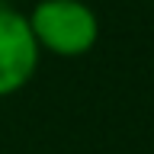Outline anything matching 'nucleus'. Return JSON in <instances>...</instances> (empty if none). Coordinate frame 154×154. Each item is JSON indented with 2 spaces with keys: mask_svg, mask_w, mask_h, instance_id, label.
Masks as SVG:
<instances>
[{
  "mask_svg": "<svg viewBox=\"0 0 154 154\" xmlns=\"http://www.w3.org/2000/svg\"><path fill=\"white\" fill-rule=\"evenodd\" d=\"M42 55L84 58L100 42V16L84 0H38L26 13Z\"/></svg>",
  "mask_w": 154,
  "mask_h": 154,
  "instance_id": "obj_1",
  "label": "nucleus"
},
{
  "mask_svg": "<svg viewBox=\"0 0 154 154\" xmlns=\"http://www.w3.org/2000/svg\"><path fill=\"white\" fill-rule=\"evenodd\" d=\"M42 51L23 10L0 3V100L19 93L35 77Z\"/></svg>",
  "mask_w": 154,
  "mask_h": 154,
  "instance_id": "obj_2",
  "label": "nucleus"
}]
</instances>
